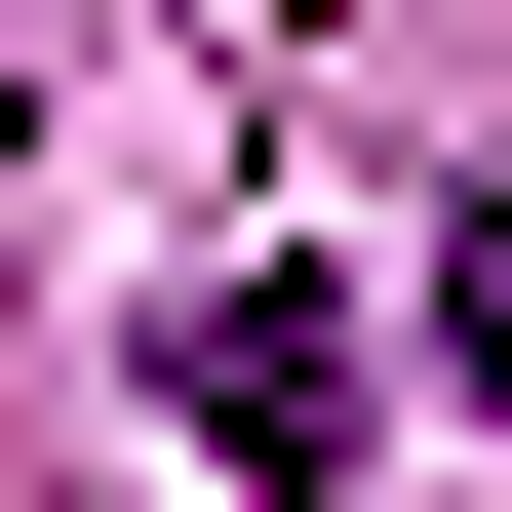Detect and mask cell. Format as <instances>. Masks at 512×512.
I'll return each instance as SVG.
<instances>
[{"mask_svg":"<svg viewBox=\"0 0 512 512\" xmlns=\"http://www.w3.org/2000/svg\"><path fill=\"white\" fill-rule=\"evenodd\" d=\"M158 394H197V473H237V512H355V434H394L355 276H197V316H158Z\"/></svg>","mask_w":512,"mask_h":512,"instance_id":"6da1fadb","label":"cell"},{"mask_svg":"<svg viewBox=\"0 0 512 512\" xmlns=\"http://www.w3.org/2000/svg\"><path fill=\"white\" fill-rule=\"evenodd\" d=\"M434 394H473V434H512V158L434 197Z\"/></svg>","mask_w":512,"mask_h":512,"instance_id":"7a4b0ae2","label":"cell"},{"mask_svg":"<svg viewBox=\"0 0 512 512\" xmlns=\"http://www.w3.org/2000/svg\"><path fill=\"white\" fill-rule=\"evenodd\" d=\"M0 119H40V79H0Z\"/></svg>","mask_w":512,"mask_h":512,"instance_id":"3957f363","label":"cell"}]
</instances>
